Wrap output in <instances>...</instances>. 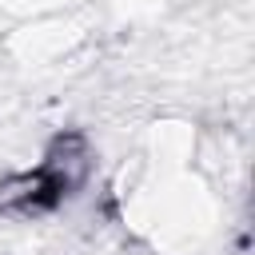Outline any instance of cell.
<instances>
[{
  "instance_id": "obj_1",
  "label": "cell",
  "mask_w": 255,
  "mask_h": 255,
  "mask_svg": "<svg viewBox=\"0 0 255 255\" xmlns=\"http://www.w3.org/2000/svg\"><path fill=\"white\" fill-rule=\"evenodd\" d=\"M40 171L56 183L60 195L76 191V187L88 179V171H92V147H88V139H84L80 131H60V135L48 143Z\"/></svg>"
},
{
  "instance_id": "obj_2",
  "label": "cell",
  "mask_w": 255,
  "mask_h": 255,
  "mask_svg": "<svg viewBox=\"0 0 255 255\" xmlns=\"http://www.w3.org/2000/svg\"><path fill=\"white\" fill-rule=\"evenodd\" d=\"M64 195L56 191V183L36 167V171H12L0 179V211L4 215H32V211H48L56 207Z\"/></svg>"
}]
</instances>
